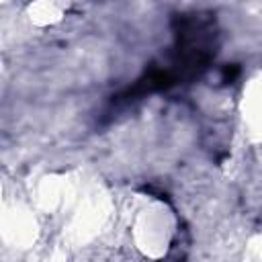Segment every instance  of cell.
Masks as SVG:
<instances>
[{
    "instance_id": "obj_1",
    "label": "cell",
    "mask_w": 262,
    "mask_h": 262,
    "mask_svg": "<svg viewBox=\"0 0 262 262\" xmlns=\"http://www.w3.org/2000/svg\"><path fill=\"white\" fill-rule=\"evenodd\" d=\"M217 53V25L209 12H184L174 16V51L166 66L149 68L119 100H137L139 96L168 90L184 80L199 78Z\"/></svg>"
},
{
    "instance_id": "obj_2",
    "label": "cell",
    "mask_w": 262,
    "mask_h": 262,
    "mask_svg": "<svg viewBox=\"0 0 262 262\" xmlns=\"http://www.w3.org/2000/svg\"><path fill=\"white\" fill-rule=\"evenodd\" d=\"M237 74H239V68H237V66L225 68V70H223V80H225V82H231V80H233Z\"/></svg>"
}]
</instances>
